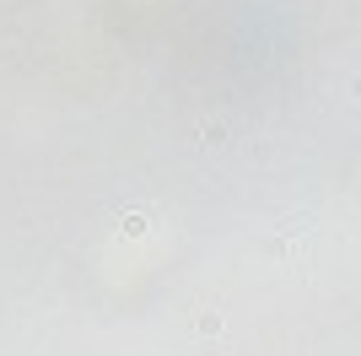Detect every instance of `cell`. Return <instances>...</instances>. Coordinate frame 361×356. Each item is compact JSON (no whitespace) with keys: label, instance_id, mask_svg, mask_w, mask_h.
<instances>
[{"label":"cell","instance_id":"1","mask_svg":"<svg viewBox=\"0 0 361 356\" xmlns=\"http://www.w3.org/2000/svg\"><path fill=\"white\" fill-rule=\"evenodd\" d=\"M146 227H151L146 211H130V216H119V233H124V238H146Z\"/></svg>","mask_w":361,"mask_h":356}]
</instances>
